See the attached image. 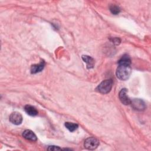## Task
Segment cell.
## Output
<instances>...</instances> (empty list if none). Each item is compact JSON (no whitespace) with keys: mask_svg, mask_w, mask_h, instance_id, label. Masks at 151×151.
Here are the masks:
<instances>
[{"mask_svg":"<svg viewBox=\"0 0 151 151\" xmlns=\"http://www.w3.org/2000/svg\"><path fill=\"white\" fill-rule=\"evenodd\" d=\"M131 68L130 65H119L116 70V76L121 80H127L130 75Z\"/></svg>","mask_w":151,"mask_h":151,"instance_id":"cell-1","label":"cell"},{"mask_svg":"<svg viewBox=\"0 0 151 151\" xmlns=\"http://www.w3.org/2000/svg\"><path fill=\"white\" fill-rule=\"evenodd\" d=\"M113 86V81L111 80H106L103 81L97 87L99 92L102 94H107L111 90Z\"/></svg>","mask_w":151,"mask_h":151,"instance_id":"cell-2","label":"cell"},{"mask_svg":"<svg viewBox=\"0 0 151 151\" xmlns=\"http://www.w3.org/2000/svg\"><path fill=\"white\" fill-rule=\"evenodd\" d=\"M99 145V141L93 137L86 139L84 143V147L89 150H94Z\"/></svg>","mask_w":151,"mask_h":151,"instance_id":"cell-3","label":"cell"},{"mask_svg":"<svg viewBox=\"0 0 151 151\" xmlns=\"http://www.w3.org/2000/svg\"><path fill=\"white\" fill-rule=\"evenodd\" d=\"M130 104L134 109L138 111H142L146 108L145 102L139 99H134L130 101Z\"/></svg>","mask_w":151,"mask_h":151,"instance_id":"cell-4","label":"cell"},{"mask_svg":"<svg viewBox=\"0 0 151 151\" xmlns=\"http://www.w3.org/2000/svg\"><path fill=\"white\" fill-rule=\"evenodd\" d=\"M9 121L14 124L19 125L22 122V116L18 112H13L9 116Z\"/></svg>","mask_w":151,"mask_h":151,"instance_id":"cell-5","label":"cell"},{"mask_svg":"<svg viewBox=\"0 0 151 151\" xmlns=\"http://www.w3.org/2000/svg\"><path fill=\"white\" fill-rule=\"evenodd\" d=\"M119 97L120 101L124 105L130 104L131 100L127 96V90L126 88H123L120 90L119 94Z\"/></svg>","mask_w":151,"mask_h":151,"instance_id":"cell-6","label":"cell"},{"mask_svg":"<svg viewBox=\"0 0 151 151\" xmlns=\"http://www.w3.org/2000/svg\"><path fill=\"white\" fill-rule=\"evenodd\" d=\"M22 136L27 139V140H31V141H36L37 140V136L35 134V133L30 130H25L24 131V132L22 133Z\"/></svg>","mask_w":151,"mask_h":151,"instance_id":"cell-7","label":"cell"},{"mask_svg":"<svg viewBox=\"0 0 151 151\" xmlns=\"http://www.w3.org/2000/svg\"><path fill=\"white\" fill-rule=\"evenodd\" d=\"M45 63L44 61L40 62L38 64L32 65L31 67V73L32 74H35L42 71L44 67Z\"/></svg>","mask_w":151,"mask_h":151,"instance_id":"cell-8","label":"cell"},{"mask_svg":"<svg viewBox=\"0 0 151 151\" xmlns=\"http://www.w3.org/2000/svg\"><path fill=\"white\" fill-rule=\"evenodd\" d=\"M82 59L86 63L87 67L88 68H91L93 67L94 64V60L92 57H91L88 55H82Z\"/></svg>","mask_w":151,"mask_h":151,"instance_id":"cell-9","label":"cell"},{"mask_svg":"<svg viewBox=\"0 0 151 151\" xmlns=\"http://www.w3.org/2000/svg\"><path fill=\"white\" fill-rule=\"evenodd\" d=\"M24 110L25 112L29 116H35L38 114L37 110L34 107L31 105H26L24 107Z\"/></svg>","mask_w":151,"mask_h":151,"instance_id":"cell-10","label":"cell"},{"mask_svg":"<svg viewBox=\"0 0 151 151\" xmlns=\"http://www.w3.org/2000/svg\"><path fill=\"white\" fill-rule=\"evenodd\" d=\"M131 63V60L129 55L125 54L123 55L121 58L118 61L119 65H130Z\"/></svg>","mask_w":151,"mask_h":151,"instance_id":"cell-11","label":"cell"},{"mask_svg":"<svg viewBox=\"0 0 151 151\" xmlns=\"http://www.w3.org/2000/svg\"><path fill=\"white\" fill-rule=\"evenodd\" d=\"M65 126L70 132H74L78 128L77 124L71 123V122H65Z\"/></svg>","mask_w":151,"mask_h":151,"instance_id":"cell-12","label":"cell"},{"mask_svg":"<svg viewBox=\"0 0 151 151\" xmlns=\"http://www.w3.org/2000/svg\"><path fill=\"white\" fill-rule=\"evenodd\" d=\"M110 12L113 14L117 15V14H118L120 12V8L118 6L112 5H111L110 6Z\"/></svg>","mask_w":151,"mask_h":151,"instance_id":"cell-13","label":"cell"},{"mask_svg":"<svg viewBox=\"0 0 151 151\" xmlns=\"http://www.w3.org/2000/svg\"><path fill=\"white\" fill-rule=\"evenodd\" d=\"M47 149L48 150H61V149L60 147H59L58 146H50Z\"/></svg>","mask_w":151,"mask_h":151,"instance_id":"cell-14","label":"cell"},{"mask_svg":"<svg viewBox=\"0 0 151 151\" xmlns=\"http://www.w3.org/2000/svg\"><path fill=\"white\" fill-rule=\"evenodd\" d=\"M111 41L113 43H114V44L116 45H117V44H119L120 42V40L118 38H112L111 40Z\"/></svg>","mask_w":151,"mask_h":151,"instance_id":"cell-15","label":"cell"}]
</instances>
